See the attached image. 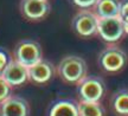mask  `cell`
Returning <instances> with one entry per match:
<instances>
[{
	"label": "cell",
	"mask_w": 128,
	"mask_h": 116,
	"mask_svg": "<svg viewBox=\"0 0 128 116\" xmlns=\"http://www.w3.org/2000/svg\"><path fill=\"white\" fill-rule=\"evenodd\" d=\"M56 71L63 82L77 85L84 77L88 76V65L82 57L69 55L60 59Z\"/></svg>",
	"instance_id": "cell-1"
},
{
	"label": "cell",
	"mask_w": 128,
	"mask_h": 116,
	"mask_svg": "<svg viewBox=\"0 0 128 116\" xmlns=\"http://www.w3.org/2000/svg\"><path fill=\"white\" fill-rule=\"evenodd\" d=\"M97 60H98V65L103 71L109 74H115L124 69V66L128 63V56L118 45L109 44L100 52Z\"/></svg>",
	"instance_id": "cell-2"
},
{
	"label": "cell",
	"mask_w": 128,
	"mask_h": 116,
	"mask_svg": "<svg viewBox=\"0 0 128 116\" xmlns=\"http://www.w3.org/2000/svg\"><path fill=\"white\" fill-rule=\"evenodd\" d=\"M43 57L40 44L32 39H24L14 46L13 49V59L19 62L20 64L30 68L38 63Z\"/></svg>",
	"instance_id": "cell-3"
},
{
	"label": "cell",
	"mask_w": 128,
	"mask_h": 116,
	"mask_svg": "<svg viewBox=\"0 0 128 116\" xmlns=\"http://www.w3.org/2000/svg\"><path fill=\"white\" fill-rule=\"evenodd\" d=\"M98 17L90 9H81L74 15L71 27L74 32L81 38H90L97 34Z\"/></svg>",
	"instance_id": "cell-4"
},
{
	"label": "cell",
	"mask_w": 128,
	"mask_h": 116,
	"mask_svg": "<svg viewBox=\"0 0 128 116\" xmlns=\"http://www.w3.org/2000/svg\"><path fill=\"white\" fill-rule=\"evenodd\" d=\"M97 36L108 44H116L124 36V24L120 17L98 18Z\"/></svg>",
	"instance_id": "cell-5"
},
{
	"label": "cell",
	"mask_w": 128,
	"mask_h": 116,
	"mask_svg": "<svg viewBox=\"0 0 128 116\" xmlns=\"http://www.w3.org/2000/svg\"><path fill=\"white\" fill-rule=\"evenodd\" d=\"M106 93L103 79L97 76H87L77 84V94L80 100L100 102Z\"/></svg>",
	"instance_id": "cell-6"
},
{
	"label": "cell",
	"mask_w": 128,
	"mask_h": 116,
	"mask_svg": "<svg viewBox=\"0 0 128 116\" xmlns=\"http://www.w3.org/2000/svg\"><path fill=\"white\" fill-rule=\"evenodd\" d=\"M20 12L28 20L37 21L48 15L50 12V4L48 0H22Z\"/></svg>",
	"instance_id": "cell-7"
},
{
	"label": "cell",
	"mask_w": 128,
	"mask_h": 116,
	"mask_svg": "<svg viewBox=\"0 0 128 116\" xmlns=\"http://www.w3.org/2000/svg\"><path fill=\"white\" fill-rule=\"evenodd\" d=\"M30 106L25 98L11 95L0 102V116H28Z\"/></svg>",
	"instance_id": "cell-8"
},
{
	"label": "cell",
	"mask_w": 128,
	"mask_h": 116,
	"mask_svg": "<svg viewBox=\"0 0 128 116\" xmlns=\"http://www.w3.org/2000/svg\"><path fill=\"white\" fill-rule=\"evenodd\" d=\"M1 77L12 87L23 85L28 81V68L12 58L4 69Z\"/></svg>",
	"instance_id": "cell-9"
},
{
	"label": "cell",
	"mask_w": 128,
	"mask_h": 116,
	"mask_svg": "<svg viewBox=\"0 0 128 116\" xmlns=\"http://www.w3.org/2000/svg\"><path fill=\"white\" fill-rule=\"evenodd\" d=\"M55 66L49 60L40 59L28 68V81L36 84H45L55 75Z\"/></svg>",
	"instance_id": "cell-10"
},
{
	"label": "cell",
	"mask_w": 128,
	"mask_h": 116,
	"mask_svg": "<svg viewBox=\"0 0 128 116\" xmlns=\"http://www.w3.org/2000/svg\"><path fill=\"white\" fill-rule=\"evenodd\" d=\"M92 9L98 18L119 17L120 0H97Z\"/></svg>",
	"instance_id": "cell-11"
},
{
	"label": "cell",
	"mask_w": 128,
	"mask_h": 116,
	"mask_svg": "<svg viewBox=\"0 0 128 116\" xmlns=\"http://www.w3.org/2000/svg\"><path fill=\"white\" fill-rule=\"evenodd\" d=\"M49 116H78L77 103L70 100H60L51 106Z\"/></svg>",
	"instance_id": "cell-12"
},
{
	"label": "cell",
	"mask_w": 128,
	"mask_h": 116,
	"mask_svg": "<svg viewBox=\"0 0 128 116\" xmlns=\"http://www.w3.org/2000/svg\"><path fill=\"white\" fill-rule=\"evenodd\" d=\"M78 116H104L106 110L101 102L82 101L77 102Z\"/></svg>",
	"instance_id": "cell-13"
},
{
	"label": "cell",
	"mask_w": 128,
	"mask_h": 116,
	"mask_svg": "<svg viewBox=\"0 0 128 116\" xmlns=\"http://www.w3.org/2000/svg\"><path fill=\"white\" fill-rule=\"evenodd\" d=\"M112 108L120 116H128V89H121L112 97Z\"/></svg>",
	"instance_id": "cell-14"
},
{
	"label": "cell",
	"mask_w": 128,
	"mask_h": 116,
	"mask_svg": "<svg viewBox=\"0 0 128 116\" xmlns=\"http://www.w3.org/2000/svg\"><path fill=\"white\" fill-rule=\"evenodd\" d=\"M12 88H13L12 85H10L2 77H0V102L6 100L8 96H11Z\"/></svg>",
	"instance_id": "cell-15"
},
{
	"label": "cell",
	"mask_w": 128,
	"mask_h": 116,
	"mask_svg": "<svg viewBox=\"0 0 128 116\" xmlns=\"http://www.w3.org/2000/svg\"><path fill=\"white\" fill-rule=\"evenodd\" d=\"M71 1L81 9H90L94 7L97 0H71Z\"/></svg>",
	"instance_id": "cell-16"
},
{
	"label": "cell",
	"mask_w": 128,
	"mask_h": 116,
	"mask_svg": "<svg viewBox=\"0 0 128 116\" xmlns=\"http://www.w3.org/2000/svg\"><path fill=\"white\" fill-rule=\"evenodd\" d=\"M11 59H12V58L10 57L8 52L6 51L5 49L0 47V69L4 70L5 68H6V65L11 62Z\"/></svg>",
	"instance_id": "cell-17"
},
{
	"label": "cell",
	"mask_w": 128,
	"mask_h": 116,
	"mask_svg": "<svg viewBox=\"0 0 128 116\" xmlns=\"http://www.w3.org/2000/svg\"><path fill=\"white\" fill-rule=\"evenodd\" d=\"M119 17L121 19L128 17V0H121L120 1V12Z\"/></svg>",
	"instance_id": "cell-18"
},
{
	"label": "cell",
	"mask_w": 128,
	"mask_h": 116,
	"mask_svg": "<svg viewBox=\"0 0 128 116\" xmlns=\"http://www.w3.org/2000/svg\"><path fill=\"white\" fill-rule=\"evenodd\" d=\"M122 24H124V34H128V17H127V18H124V19H122Z\"/></svg>",
	"instance_id": "cell-19"
},
{
	"label": "cell",
	"mask_w": 128,
	"mask_h": 116,
	"mask_svg": "<svg viewBox=\"0 0 128 116\" xmlns=\"http://www.w3.org/2000/svg\"><path fill=\"white\" fill-rule=\"evenodd\" d=\"M2 72H4V70H1V69H0V77L2 76Z\"/></svg>",
	"instance_id": "cell-20"
}]
</instances>
